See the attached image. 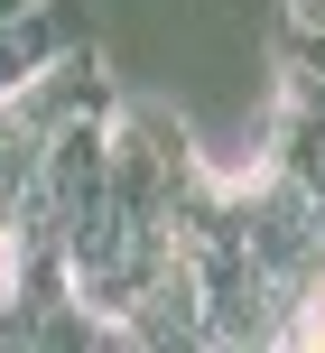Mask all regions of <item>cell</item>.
Masks as SVG:
<instances>
[{
  "mask_svg": "<svg viewBox=\"0 0 325 353\" xmlns=\"http://www.w3.org/2000/svg\"><path fill=\"white\" fill-rule=\"evenodd\" d=\"M325 19V0H289V28H316Z\"/></svg>",
  "mask_w": 325,
  "mask_h": 353,
  "instance_id": "2",
  "label": "cell"
},
{
  "mask_svg": "<svg viewBox=\"0 0 325 353\" xmlns=\"http://www.w3.org/2000/svg\"><path fill=\"white\" fill-rule=\"evenodd\" d=\"M289 93L297 103H325V19L316 28H289Z\"/></svg>",
  "mask_w": 325,
  "mask_h": 353,
  "instance_id": "1",
  "label": "cell"
}]
</instances>
